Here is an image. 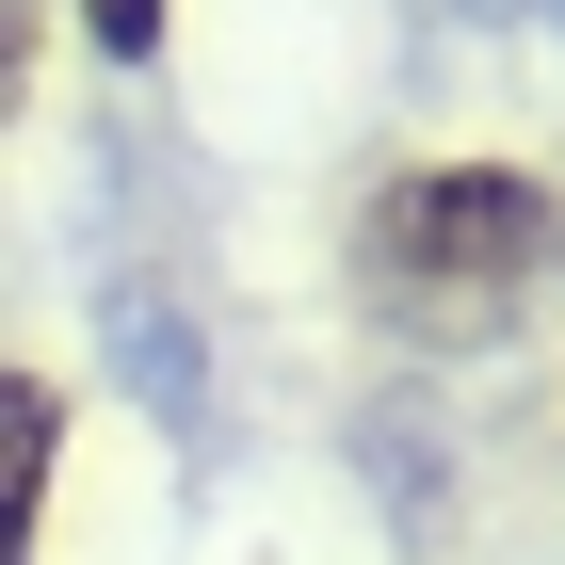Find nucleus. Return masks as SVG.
Listing matches in <instances>:
<instances>
[{"instance_id": "obj_1", "label": "nucleus", "mask_w": 565, "mask_h": 565, "mask_svg": "<svg viewBox=\"0 0 565 565\" xmlns=\"http://www.w3.org/2000/svg\"><path fill=\"white\" fill-rule=\"evenodd\" d=\"M355 291L420 355L518 340L533 307L565 291V194L533 162H404L372 194V226H355Z\"/></svg>"}, {"instance_id": "obj_2", "label": "nucleus", "mask_w": 565, "mask_h": 565, "mask_svg": "<svg viewBox=\"0 0 565 565\" xmlns=\"http://www.w3.org/2000/svg\"><path fill=\"white\" fill-rule=\"evenodd\" d=\"M49 469H65V388L49 372H0V565L49 550Z\"/></svg>"}, {"instance_id": "obj_3", "label": "nucleus", "mask_w": 565, "mask_h": 565, "mask_svg": "<svg viewBox=\"0 0 565 565\" xmlns=\"http://www.w3.org/2000/svg\"><path fill=\"white\" fill-rule=\"evenodd\" d=\"M33 49H49V0H0V130L33 114Z\"/></svg>"}, {"instance_id": "obj_4", "label": "nucleus", "mask_w": 565, "mask_h": 565, "mask_svg": "<svg viewBox=\"0 0 565 565\" xmlns=\"http://www.w3.org/2000/svg\"><path fill=\"white\" fill-rule=\"evenodd\" d=\"M162 17H178V0H82V33L114 49V65H162Z\"/></svg>"}]
</instances>
